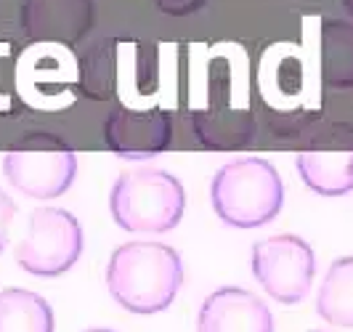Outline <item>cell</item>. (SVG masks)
<instances>
[{
	"label": "cell",
	"mask_w": 353,
	"mask_h": 332,
	"mask_svg": "<svg viewBox=\"0 0 353 332\" xmlns=\"http://www.w3.org/2000/svg\"><path fill=\"white\" fill-rule=\"evenodd\" d=\"M183 284V261L162 242H125L106 266V290L130 314L165 311Z\"/></svg>",
	"instance_id": "obj_1"
},
{
	"label": "cell",
	"mask_w": 353,
	"mask_h": 332,
	"mask_svg": "<svg viewBox=\"0 0 353 332\" xmlns=\"http://www.w3.org/2000/svg\"><path fill=\"white\" fill-rule=\"evenodd\" d=\"M210 202L226 226L261 228L282 213V175L263 157H239L215 173Z\"/></svg>",
	"instance_id": "obj_2"
},
{
	"label": "cell",
	"mask_w": 353,
	"mask_h": 332,
	"mask_svg": "<svg viewBox=\"0 0 353 332\" xmlns=\"http://www.w3.org/2000/svg\"><path fill=\"white\" fill-rule=\"evenodd\" d=\"M109 210L114 224L130 234H165L181 224L186 192L168 170H125L112 184Z\"/></svg>",
	"instance_id": "obj_3"
},
{
	"label": "cell",
	"mask_w": 353,
	"mask_h": 332,
	"mask_svg": "<svg viewBox=\"0 0 353 332\" xmlns=\"http://www.w3.org/2000/svg\"><path fill=\"white\" fill-rule=\"evenodd\" d=\"M3 175L24 197L56 199L77 175V155L53 133H30L6 152Z\"/></svg>",
	"instance_id": "obj_4"
},
{
	"label": "cell",
	"mask_w": 353,
	"mask_h": 332,
	"mask_svg": "<svg viewBox=\"0 0 353 332\" xmlns=\"http://www.w3.org/2000/svg\"><path fill=\"white\" fill-rule=\"evenodd\" d=\"M83 226L70 210L40 208L30 215V231L17 245V263L32 277L53 280L83 255Z\"/></svg>",
	"instance_id": "obj_5"
},
{
	"label": "cell",
	"mask_w": 353,
	"mask_h": 332,
	"mask_svg": "<svg viewBox=\"0 0 353 332\" xmlns=\"http://www.w3.org/2000/svg\"><path fill=\"white\" fill-rule=\"evenodd\" d=\"M250 266L261 287L284 306L301 303L311 293L316 277L314 247L298 234H274L255 242L250 253Z\"/></svg>",
	"instance_id": "obj_6"
},
{
	"label": "cell",
	"mask_w": 353,
	"mask_h": 332,
	"mask_svg": "<svg viewBox=\"0 0 353 332\" xmlns=\"http://www.w3.org/2000/svg\"><path fill=\"white\" fill-rule=\"evenodd\" d=\"M106 146L120 159H152L173 144V117L168 109L117 106L104 120Z\"/></svg>",
	"instance_id": "obj_7"
},
{
	"label": "cell",
	"mask_w": 353,
	"mask_h": 332,
	"mask_svg": "<svg viewBox=\"0 0 353 332\" xmlns=\"http://www.w3.org/2000/svg\"><path fill=\"white\" fill-rule=\"evenodd\" d=\"M298 175L321 197L353 192V133H337V141L314 144L298 152Z\"/></svg>",
	"instance_id": "obj_8"
},
{
	"label": "cell",
	"mask_w": 353,
	"mask_h": 332,
	"mask_svg": "<svg viewBox=\"0 0 353 332\" xmlns=\"http://www.w3.org/2000/svg\"><path fill=\"white\" fill-rule=\"evenodd\" d=\"M196 332H274V316L250 290L221 287L205 297Z\"/></svg>",
	"instance_id": "obj_9"
},
{
	"label": "cell",
	"mask_w": 353,
	"mask_h": 332,
	"mask_svg": "<svg viewBox=\"0 0 353 332\" xmlns=\"http://www.w3.org/2000/svg\"><path fill=\"white\" fill-rule=\"evenodd\" d=\"M19 21L32 40L77 43L93 24V0H24Z\"/></svg>",
	"instance_id": "obj_10"
},
{
	"label": "cell",
	"mask_w": 353,
	"mask_h": 332,
	"mask_svg": "<svg viewBox=\"0 0 353 332\" xmlns=\"http://www.w3.org/2000/svg\"><path fill=\"white\" fill-rule=\"evenodd\" d=\"M192 130L196 141L212 152L245 149L255 141V117L245 106L212 104L192 115Z\"/></svg>",
	"instance_id": "obj_11"
},
{
	"label": "cell",
	"mask_w": 353,
	"mask_h": 332,
	"mask_svg": "<svg viewBox=\"0 0 353 332\" xmlns=\"http://www.w3.org/2000/svg\"><path fill=\"white\" fill-rule=\"evenodd\" d=\"M321 77L335 90L353 88V21L327 19L321 24Z\"/></svg>",
	"instance_id": "obj_12"
},
{
	"label": "cell",
	"mask_w": 353,
	"mask_h": 332,
	"mask_svg": "<svg viewBox=\"0 0 353 332\" xmlns=\"http://www.w3.org/2000/svg\"><path fill=\"white\" fill-rule=\"evenodd\" d=\"M53 309L43 295L21 287L0 293V332H53Z\"/></svg>",
	"instance_id": "obj_13"
},
{
	"label": "cell",
	"mask_w": 353,
	"mask_h": 332,
	"mask_svg": "<svg viewBox=\"0 0 353 332\" xmlns=\"http://www.w3.org/2000/svg\"><path fill=\"white\" fill-rule=\"evenodd\" d=\"M316 311L324 322L353 327V255L337 258L319 287Z\"/></svg>",
	"instance_id": "obj_14"
},
{
	"label": "cell",
	"mask_w": 353,
	"mask_h": 332,
	"mask_svg": "<svg viewBox=\"0 0 353 332\" xmlns=\"http://www.w3.org/2000/svg\"><path fill=\"white\" fill-rule=\"evenodd\" d=\"M112 75H114V46L112 40H99L83 59V80L90 96L96 99L109 96Z\"/></svg>",
	"instance_id": "obj_15"
},
{
	"label": "cell",
	"mask_w": 353,
	"mask_h": 332,
	"mask_svg": "<svg viewBox=\"0 0 353 332\" xmlns=\"http://www.w3.org/2000/svg\"><path fill=\"white\" fill-rule=\"evenodd\" d=\"M154 3L168 17H192L199 8H205L208 0H154Z\"/></svg>",
	"instance_id": "obj_16"
},
{
	"label": "cell",
	"mask_w": 353,
	"mask_h": 332,
	"mask_svg": "<svg viewBox=\"0 0 353 332\" xmlns=\"http://www.w3.org/2000/svg\"><path fill=\"white\" fill-rule=\"evenodd\" d=\"M14 215H17L14 199L0 189V253L6 250V245H8V224L14 221Z\"/></svg>",
	"instance_id": "obj_17"
},
{
	"label": "cell",
	"mask_w": 353,
	"mask_h": 332,
	"mask_svg": "<svg viewBox=\"0 0 353 332\" xmlns=\"http://www.w3.org/2000/svg\"><path fill=\"white\" fill-rule=\"evenodd\" d=\"M343 6H345V11L353 17V0H343Z\"/></svg>",
	"instance_id": "obj_18"
},
{
	"label": "cell",
	"mask_w": 353,
	"mask_h": 332,
	"mask_svg": "<svg viewBox=\"0 0 353 332\" xmlns=\"http://www.w3.org/2000/svg\"><path fill=\"white\" fill-rule=\"evenodd\" d=\"M88 332H114V330H88Z\"/></svg>",
	"instance_id": "obj_19"
},
{
	"label": "cell",
	"mask_w": 353,
	"mask_h": 332,
	"mask_svg": "<svg viewBox=\"0 0 353 332\" xmlns=\"http://www.w3.org/2000/svg\"><path fill=\"white\" fill-rule=\"evenodd\" d=\"M311 332H327V330H311Z\"/></svg>",
	"instance_id": "obj_20"
}]
</instances>
